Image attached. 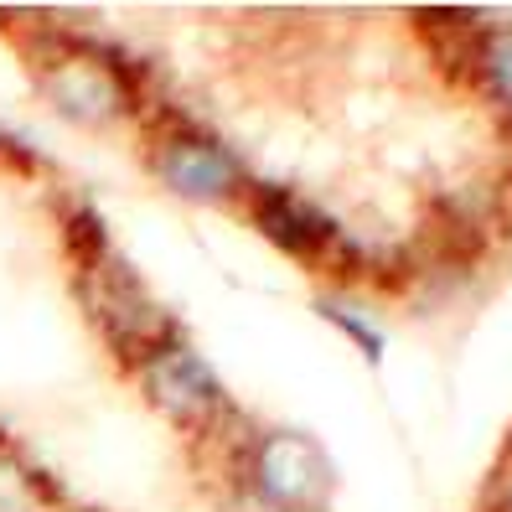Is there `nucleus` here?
<instances>
[{"instance_id": "f257e3e1", "label": "nucleus", "mask_w": 512, "mask_h": 512, "mask_svg": "<svg viewBox=\"0 0 512 512\" xmlns=\"http://www.w3.org/2000/svg\"><path fill=\"white\" fill-rule=\"evenodd\" d=\"M487 73H492V88L512 104V47H497V52H492V68H487Z\"/></svg>"}]
</instances>
